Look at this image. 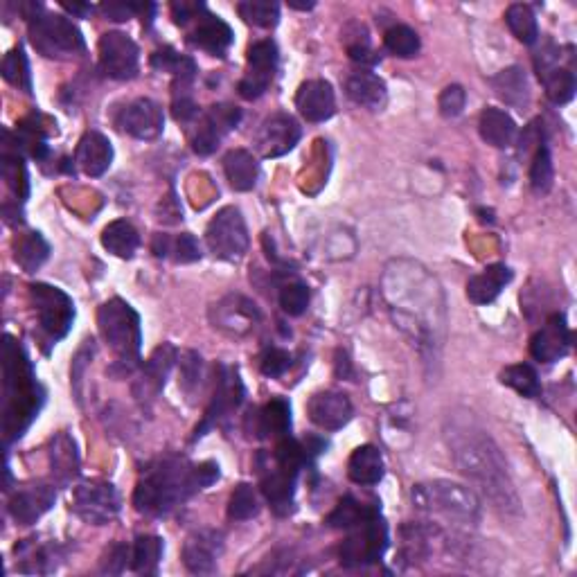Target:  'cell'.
I'll use <instances>...</instances> for the list:
<instances>
[{
  "label": "cell",
  "mask_w": 577,
  "mask_h": 577,
  "mask_svg": "<svg viewBox=\"0 0 577 577\" xmlns=\"http://www.w3.org/2000/svg\"><path fill=\"white\" fill-rule=\"evenodd\" d=\"M445 440L458 472L492 503V508L508 517H519L521 501L508 463L494 438L474 420L472 413H449Z\"/></svg>",
  "instance_id": "6da1fadb"
},
{
  "label": "cell",
  "mask_w": 577,
  "mask_h": 577,
  "mask_svg": "<svg viewBox=\"0 0 577 577\" xmlns=\"http://www.w3.org/2000/svg\"><path fill=\"white\" fill-rule=\"evenodd\" d=\"M384 296L397 327L411 336L422 352L436 354L445 330V298L424 266L395 260L386 266Z\"/></svg>",
  "instance_id": "7a4b0ae2"
},
{
  "label": "cell",
  "mask_w": 577,
  "mask_h": 577,
  "mask_svg": "<svg viewBox=\"0 0 577 577\" xmlns=\"http://www.w3.org/2000/svg\"><path fill=\"white\" fill-rule=\"evenodd\" d=\"M217 481V463L190 465L188 460L179 456L161 458L142 474V481L133 492V505L147 517H167L192 494L206 490Z\"/></svg>",
  "instance_id": "3957f363"
},
{
  "label": "cell",
  "mask_w": 577,
  "mask_h": 577,
  "mask_svg": "<svg viewBox=\"0 0 577 577\" xmlns=\"http://www.w3.org/2000/svg\"><path fill=\"white\" fill-rule=\"evenodd\" d=\"M43 404V390L34 375L28 354L12 336L3 345V433L5 440H19Z\"/></svg>",
  "instance_id": "277c9868"
},
{
  "label": "cell",
  "mask_w": 577,
  "mask_h": 577,
  "mask_svg": "<svg viewBox=\"0 0 577 577\" xmlns=\"http://www.w3.org/2000/svg\"><path fill=\"white\" fill-rule=\"evenodd\" d=\"M411 499L417 510L429 512L433 517H442L449 523H460V526H476L483 514L481 499H478L472 487L451 481L413 485Z\"/></svg>",
  "instance_id": "5b68a950"
},
{
  "label": "cell",
  "mask_w": 577,
  "mask_h": 577,
  "mask_svg": "<svg viewBox=\"0 0 577 577\" xmlns=\"http://www.w3.org/2000/svg\"><path fill=\"white\" fill-rule=\"evenodd\" d=\"M97 325H100L102 339L109 345L115 359L124 372H131L140 366V348H142V330L140 316L129 303L113 298L104 303L97 312Z\"/></svg>",
  "instance_id": "8992f818"
},
{
  "label": "cell",
  "mask_w": 577,
  "mask_h": 577,
  "mask_svg": "<svg viewBox=\"0 0 577 577\" xmlns=\"http://www.w3.org/2000/svg\"><path fill=\"white\" fill-rule=\"evenodd\" d=\"M30 39L43 57L61 59L79 55L86 50V43L77 25L59 14H41L30 21Z\"/></svg>",
  "instance_id": "52a82bcc"
},
{
  "label": "cell",
  "mask_w": 577,
  "mask_h": 577,
  "mask_svg": "<svg viewBox=\"0 0 577 577\" xmlns=\"http://www.w3.org/2000/svg\"><path fill=\"white\" fill-rule=\"evenodd\" d=\"M388 548V526L379 517V512L372 514L366 521L350 528L348 539L341 546V564L348 568H363L377 564L384 557Z\"/></svg>",
  "instance_id": "ba28073f"
},
{
  "label": "cell",
  "mask_w": 577,
  "mask_h": 577,
  "mask_svg": "<svg viewBox=\"0 0 577 577\" xmlns=\"http://www.w3.org/2000/svg\"><path fill=\"white\" fill-rule=\"evenodd\" d=\"M206 244L210 253L219 257V260L235 262L239 257H244L251 239H248L246 221L239 208H221L217 215L210 219L206 228Z\"/></svg>",
  "instance_id": "9c48e42d"
},
{
  "label": "cell",
  "mask_w": 577,
  "mask_h": 577,
  "mask_svg": "<svg viewBox=\"0 0 577 577\" xmlns=\"http://www.w3.org/2000/svg\"><path fill=\"white\" fill-rule=\"evenodd\" d=\"M30 296L34 303V312L39 316V325L43 334L48 336L52 343H57L68 334L70 325L75 321V307L68 294L50 287V284L37 282L30 287Z\"/></svg>",
  "instance_id": "30bf717a"
},
{
  "label": "cell",
  "mask_w": 577,
  "mask_h": 577,
  "mask_svg": "<svg viewBox=\"0 0 577 577\" xmlns=\"http://www.w3.org/2000/svg\"><path fill=\"white\" fill-rule=\"evenodd\" d=\"M73 510L79 519L93 526H104L120 512V494L111 483L86 481L75 487Z\"/></svg>",
  "instance_id": "8fae6325"
},
{
  "label": "cell",
  "mask_w": 577,
  "mask_h": 577,
  "mask_svg": "<svg viewBox=\"0 0 577 577\" xmlns=\"http://www.w3.org/2000/svg\"><path fill=\"white\" fill-rule=\"evenodd\" d=\"M242 399H244V384H242V379H239L237 368L219 363L215 395H212L210 404L206 408V415H203L201 424L197 426V431H194V440L206 436V433L221 420V417H226V413L235 411V408L242 404Z\"/></svg>",
  "instance_id": "7c38bea8"
},
{
  "label": "cell",
  "mask_w": 577,
  "mask_h": 577,
  "mask_svg": "<svg viewBox=\"0 0 577 577\" xmlns=\"http://www.w3.org/2000/svg\"><path fill=\"white\" fill-rule=\"evenodd\" d=\"M248 73L239 82L237 91L244 100H257L266 93V88L271 86L275 70H278V46L271 39L255 41L248 48Z\"/></svg>",
  "instance_id": "4fadbf2b"
},
{
  "label": "cell",
  "mask_w": 577,
  "mask_h": 577,
  "mask_svg": "<svg viewBox=\"0 0 577 577\" xmlns=\"http://www.w3.org/2000/svg\"><path fill=\"white\" fill-rule=\"evenodd\" d=\"M140 50L124 32H106L100 39V66L111 79H133L138 75Z\"/></svg>",
  "instance_id": "5bb4252c"
},
{
  "label": "cell",
  "mask_w": 577,
  "mask_h": 577,
  "mask_svg": "<svg viewBox=\"0 0 577 577\" xmlns=\"http://www.w3.org/2000/svg\"><path fill=\"white\" fill-rule=\"evenodd\" d=\"M224 550V532L215 528H201L185 539L183 564L194 575H212Z\"/></svg>",
  "instance_id": "9a60e30c"
},
{
  "label": "cell",
  "mask_w": 577,
  "mask_h": 577,
  "mask_svg": "<svg viewBox=\"0 0 577 577\" xmlns=\"http://www.w3.org/2000/svg\"><path fill=\"white\" fill-rule=\"evenodd\" d=\"M120 131L129 133V136L138 140H156L163 133L165 115L161 104H156L149 97H138V100L129 102L118 115Z\"/></svg>",
  "instance_id": "2e32d148"
},
{
  "label": "cell",
  "mask_w": 577,
  "mask_h": 577,
  "mask_svg": "<svg viewBox=\"0 0 577 577\" xmlns=\"http://www.w3.org/2000/svg\"><path fill=\"white\" fill-rule=\"evenodd\" d=\"M239 120H242V111H239L237 106L230 104L212 106V109L203 115L199 129L194 133L192 140L194 154L210 156L212 152H217L221 138H224L230 129H235Z\"/></svg>",
  "instance_id": "e0dca14e"
},
{
  "label": "cell",
  "mask_w": 577,
  "mask_h": 577,
  "mask_svg": "<svg viewBox=\"0 0 577 577\" xmlns=\"http://www.w3.org/2000/svg\"><path fill=\"white\" fill-rule=\"evenodd\" d=\"M176 359H179V352H176L174 345L163 343L152 352V357L142 363L140 377L136 381V386H133V393H136L140 402H145V399L152 402V399L161 395Z\"/></svg>",
  "instance_id": "ac0fdd59"
},
{
  "label": "cell",
  "mask_w": 577,
  "mask_h": 577,
  "mask_svg": "<svg viewBox=\"0 0 577 577\" xmlns=\"http://www.w3.org/2000/svg\"><path fill=\"white\" fill-rule=\"evenodd\" d=\"M573 334L568 330L566 316L553 314L546 325L530 339V354L541 363H555L571 350Z\"/></svg>",
  "instance_id": "d6986e66"
},
{
  "label": "cell",
  "mask_w": 577,
  "mask_h": 577,
  "mask_svg": "<svg viewBox=\"0 0 577 577\" xmlns=\"http://www.w3.org/2000/svg\"><path fill=\"white\" fill-rule=\"evenodd\" d=\"M210 316L217 330L233 336H246L260 323V312H257L255 303H251V300L244 296L224 298L219 305H215Z\"/></svg>",
  "instance_id": "ffe728a7"
},
{
  "label": "cell",
  "mask_w": 577,
  "mask_h": 577,
  "mask_svg": "<svg viewBox=\"0 0 577 577\" xmlns=\"http://www.w3.org/2000/svg\"><path fill=\"white\" fill-rule=\"evenodd\" d=\"M300 140L298 122L287 113H275L257 133V147L264 158H278L291 152Z\"/></svg>",
  "instance_id": "44dd1931"
},
{
  "label": "cell",
  "mask_w": 577,
  "mask_h": 577,
  "mask_svg": "<svg viewBox=\"0 0 577 577\" xmlns=\"http://www.w3.org/2000/svg\"><path fill=\"white\" fill-rule=\"evenodd\" d=\"M309 420L325 431H339L352 420V402L339 390L316 393L307 404Z\"/></svg>",
  "instance_id": "7402d4cb"
},
{
  "label": "cell",
  "mask_w": 577,
  "mask_h": 577,
  "mask_svg": "<svg viewBox=\"0 0 577 577\" xmlns=\"http://www.w3.org/2000/svg\"><path fill=\"white\" fill-rule=\"evenodd\" d=\"M262 469H269V472L262 474L264 499L269 501L271 508L278 514H289L291 505H294L300 469L280 465V463H275V460H273V469L271 467H262Z\"/></svg>",
  "instance_id": "603a6c76"
},
{
  "label": "cell",
  "mask_w": 577,
  "mask_h": 577,
  "mask_svg": "<svg viewBox=\"0 0 577 577\" xmlns=\"http://www.w3.org/2000/svg\"><path fill=\"white\" fill-rule=\"evenodd\" d=\"M55 499L57 492L50 485H25L21 490H16L10 499V514L16 523L30 526V523H37L55 505Z\"/></svg>",
  "instance_id": "cb8c5ba5"
},
{
  "label": "cell",
  "mask_w": 577,
  "mask_h": 577,
  "mask_svg": "<svg viewBox=\"0 0 577 577\" xmlns=\"http://www.w3.org/2000/svg\"><path fill=\"white\" fill-rule=\"evenodd\" d=\"M296 106L307 122L330 120L336 109L334 88L325 79H309L296 93Z\"/></svg>",
  "instance_id": "d4e9b609"
},
{
  "label": "cell",
  "mask_w": 577,
  "mask_h": 577,
  "mask_svg": "<svg viewBox=\"0 0 577 577\" xmlns=\"http://www.w3.org/2000/svg\"><path fill=\"white\" fill-rule=\"evenodd\" d=\"M75 163L82 167L86 176H102L113 163V147L109 138L100 131H88L82 136L77 145Z\"/></svg>",
  "instance_id": "484cf974"
},
{
  "label": "cell",
  "mask_w": 577,
  "mask_h": 577,
  "mask_svg": "<svg viewBox=\"0 0 577 577\" xmlns=\"http://www.w3.org/2000/svg\"><path fill=\"white\" fill-rule=\"evenodd\" d=\"M233 30L226 21H221L219 16L203 14L197 19V28L190 34V41L194 46L210 52L215 57H224L228 48L233 46Z\"/></svg>",
  "instance_id": "4316f807"
},
{
  "label": "cell",
  "mask_w": 577,
  "mask_h": 577,
  "mask_svg": "<svg viewBox=\"0 0 577 577\" xmlns=\"http://www.w3.org/2000/svg\"><path fill=\"white\" fill-rule=\"evenodd\" d=\"M248 420H253L251 433H255V438H284L291 431V406L287 399L275 397L262 411L248 413Z\"/></svg>",
  "instance_id": "83f0119b"
},
{
  "label": "cell",
  "mask_w": 577,
  "mask_h": 577,
  "mask_svg": "<svg viewBox=\"0 0 577 577\" xmlns=\"http://www.w3.org/2000/svg\"><path fill=\"white\" fill-rule=\"evenodd\" d=\"M512 282V269L505 264L487 266L483 273L467 282V298L474 305H490L501 296V291Z\"/></svg>",
  "instance_id": "f1b7e54d"
},
{
  "label": "cell",
  "mask_w": 577,
  "mask_h": 577,
  "mask_svg": "<svg viewBox=\"0 0 577 577\" xmlns=\"http://www.w3.org/2000/svg\"><path fill=\"white\" fill-rule=\"evenodd\" d=\"M345 91H348V97L354 104L370 111H379L388 97L386 82L379 75L370 73V70H357V73H352L348 77V84H345Z\"/></svg>",
  "instance_id": "f546056e"
},
{
  "label": "cell",
  "mask_w": 577,
  "mask_h": 577,
  "mask_svg": "<svg viewBox=\"0 0 577 577\" xmlns=\"http://www.w3.org/2000/svg\"><path fill=\"white\" fill-rule=\"evenodd\" d=\"M490 84L494 88V93L501 97V100L512 106L517 111H526L530 104V86L528 77L519 66H510L501 70L499 75H494L490 79Z\"/></svg>",
  "instance_id": "4dcf8cb0"
},
{
  "label": "cell",
  "mask_w": 577,
  "mask_h": 577,
  "mask_svg": "<svg viewBox=\"0 0 577 577\" xmlns=\"http://www.w3.org/2000/svg\"><path fill=\"white\" fill-rule=\"evenodd\" d=\"M478 129H481V138L487 145H492L496 149L512 147L514 138H517V122H514L503 109H494V106H487L481 113Z\"/></svg>",
  "instance_id": "1f68e13d"
},
{
  "label": "cell",
  "mask_w": 577,
  "mask_h": 577,
  "mask_svg": "<svg viewBox=\"0 0 577 577\" xmlns=\"http://www.w3.org/2000/svg\"><path fill=\"white\" fill-rule=\"evenodd\" d=\"M224 172L230 188L237 192H251L260 179V165L246 149H233L224 158Z\"/></svg>",
  "instance_id": "d6a6232c"
},
{
  "label": "cell",
  "mask_w": 577,
  "mask_h": 577,
  "mask_svg": "<svg viewBox=\"0 0 577 577\" xmlns=\"http://www.w3.org/2000/svg\"><path fill=\"white\" fill-rule=\"evenodd\" d=\"M348 476L352 483L372 487L384 478V458L381 451L372 445H363L354 449L348 463Z\"/></svg>",
  "instance_id": "836d02e7"
},
{
  "label": "cell",
  "mask_w": 577,
  "mask_h": 577,
  "mask_svg": "<svg viewBox=\"0 0 577 577\" xmlns=\"http://www.w3.org/2000/svg\"><path fill=\"white\" fill-rule=\"evenodd\" d=\"M102 246L115 257L131 260L140 246V235L127 219H115L102 230Z\"/></svg>",
  "instance_id": "e575fe53"
},
{
  "label": "cell",
  "mask_w": 577,
  "mask_h": 577,
  "mask_svg": "<svg viewBox=\"0 0 577 577\" xmlns=\"http://www.w3.org/2000/svg\"><path fill=\"white\" fill-rule=\"evenodd\" d=\"M50 465H52V474H55L61 483L73 481V478L79 474L77 445L68 433H57V436L52 438Z\"/></svg>",
  "instance_id": "d590c367"
},
{
  "label": "cell",
  "mask_w": 577,
  "mask_h": 577,
  "mask_svg": "<svg viewBox=\"0 0 577 577\" xmlns=\"http://www.w3.org/2000/svg\"><path fill=\"white\" fill-rule=\"evenodd\" d=\"M152 68L158 70V73H172L176 77V82H174L176 88L190 86L194 75H197V64H194V59L179 55V52L170 46L154 52Z\"/></svg>",
  "instance_id": "8d00e7d4"
},
{
  "label": "cell",
  "mask_w": 577,
  "mask_h": 577,
  "mask_svg": "<svg viewBox=\"0 0 577 577\" xmlns=\"http://www.w3.org/2000/svg\"><path fill=\"white\" fill-rule=\"evenodd\" d=\"M16 555L21 559V571L23 573H52L57 568V559H61L57 544H25L16 546Z\"/></svg>",
  "instance_id": "74e56055"
},
{
  "label": "cell",
  "mask_w": 577,
  "mask_h": 577,
  "mask_svg": "<svg viewBox=\"0 0 577 577\" xmlns=\"http://www.w3.org/2000/svg\"><path fill=\"white\" fill-rule=\"evenodd\" d=\"M163 539L156 535H140L131 548V571L140 575H156L163 559Z\"/></svg>",
  "instance_id": "f35d334b"
},
{
  "label": "cell",
  "mask_w": 577,
  "mask_h": 577,
  "mask_svg": "<svg viewBox=\"0 0 577 577\" xmlns=\"http://www.w3.org/2000/svg\"><path fill=\"white\" fill-rule=\"evenodd\" d=\"M50 257V244L41 233L23 235L14 248V260L25 273H34Z\"/></svg>",
  "instance_id": "ab89813d"
},
{
  "label": "cell",
  "mask_w": 577,
  "mask_h": 577,
  "mask_svg": "<svg viewBox=\"0 0 577 577\" xmlns=\"http://www.w3.org/2000/svg\"><path fill=\"white\" fill-rule=\"evenodd\" d=\"M379 512L377 505H366L354 499V496H345V499L339 501V505L332 510L330 517H327V526L330 528H341V530H350L357 526V523L366 521L372 514Z\"/></svg>",
  "instance_id": "60d3db41"
},
{
  "label": "cell",
  "mask_w": 577,
  "mask_h": 577,
  "mask_svg": "<svg viewBox=\"0 0 577 577\" xmlns=\"http://www.w3.org/2000/svg\"><path fill=\"white\" fill-rule=\"evenodd\" d=\"M541 79V84H544L546 88V95H548V100L557 104V106H562V104H568L575 97V88H577V82H575V73L571 68H562V66H555V68H550L548 73H544L539 77Z\"/></svg>",
  "instance_id": "b9f144b4"
},
{
  "label": "cell",
  "mask_w": 577,
  "mask_h": 577,
  "mask_svg": "<svg viewBox=\"0 0 577 577\" xmlns=\"http://www.w3.org/2000/svg\"><path fill=\"white\" fill-rule=\"evenodd\" d=\"M505 23L512 30L514 37H517L521 43L526 46H535L539 41V25H537V16L532 12V7L517 3L510 5L508 12H505Z\"/></svg>",
  "instance_id": "7bdbcfd3"
},
{
  "label": "cell",
  "mask_w": 577,
  "mask_h": 577,
  "mask_svg": "<svg viewBox=\"0 0 577 577\" xmlns=\"http://www.w3.org/2000/svg\"><path fill=\"white\" fill-rule=\"evenodd\" d=\"M501 384L517 390L521 397L535 399L541 395V384L537 372L528 363H517V366H508L501 370Z\"/></svg>",
  "instance_id": "ee69618b"
},
{
  "label": "cell",
  "mask_w": 577,
  "mask_h": 577,
  "mask_svg": "<svg viewBox=\"0 0 577 577\" xmlns=\"http://www.w3.org/2000/svg\"><path fill=\"white\" fill-rule=\"evenodd\" d=\"M237 12L255 28H275L280 21V5L271 3V0H244L237 5Z\"/></svg>",
  "instance_id": "f6af8a7d"
},
{
  "label": "cell",
  "mask_w": 577,
  "mask_h": 577,
  "mask_svg": "<svg viewBox=\"0 0 577 577\" xmlns=\"http://www.w3.org/2000/svg\"><path fill=\"white\" fill-rule=\"evenodd\" d=\"M384 46L390 55L399 59H411L420 52L422 43L413 28H408V25H393V28L386 32Z\"/></svg>",
  "instance_id": "bcb514c9"
},
{
  "label": "cell",
  "mask_w": 577,
  "mask_h": 577,
  "mask_svg": "<svg viewBox=\"0 0 577 577\" xmlns=\"http://www.w3.org/2000/svg\"><path fill=\"white\" fill-rule=\"evenodd\" d=\"M0 73H3V77L12 86L21 88V91H25V93L32 91L30 64H28V57H25V50L21 46L7 52L5 59H3V68H0Z\"/></svg>",
  "instance_id": "7dc6e473"
},
{
  "label": "cell",
  "mask_w": 577,
  "mask_h": 577,
  "mask_svg": "<svg viewBox=\"0 0 577 577\" xmlns=\"http://www.w3.org/2000/svg\"><path fill=\"white\" fill-rule=\"evenodd\" d=\"M555 179V170H553V156H550V147L544 140L537 147L535 156H532V165H530V185L532 190L544 194L550 190Z\"/></svg>",
  "instance_id": "c3c4849f"
},
{
  "label": "cell",
  "mask_w": 577,
  "mask_h": 577,
  "mask_svg": "<svg viewBox=\"0 0 577 577\" xmlns=\"http://www.w3.org/2000/svg\"><path fill=\"white\" fill-rule=\"evenodd\" d=\"M257 514H260V501H257L253 485H237L235 492L230 494L228 517L233 521H248L257 517Z\"/></svg>",
  "instance_id": "681fc988"
},
{
  "label": "cell",
  "mask_w": 577,
  "mask_h": 577,
  "mask_svg": "<svg viewBox=\"0 0 577 577\" xmlns=\"http://www.w3.org/2000/svg\"><path fill=\"white\" fill-rule=\"evenodd\" d=\"M3 176L7 185H10L12 192L19 197L21 201L30 194V181H28V170H25V163L21 154H3Z\"/></svg>",
  "instance_id": "f907efd6"
},
{
  "label": "cell",
  "mask_w": 577,
  "mask_h": 577,
  "mask_svg": "<svg viewBox=\"0 0 577 577\" xmlns=\"http://www.w3.org/2000/svg\"><path fill=\"white\" fill-rule=\"evenodd\" d=\"M307 305H309L307 284H303V282H287L280 289V307L284 309V314L300 316V314H305Z\"/></svg>",
  "instance_id": "816d5d0a"
},
{
  "label": "cell",
  "mask_w": 577,
  "mask_h": 577,
  "mask_svg": "<svg viewBox=\"0 0 577 577\" xmlns=\"http://www.w3.org/2000/svg\"><path fill=\"white\" fill-rule=\"evenodd\" d=\"M203 379V359L199 352L188 350L181 357V388L188 395H194L201 388Z\"/></svg>",
  "instance_id": "f5cc1de1"
},
{
  "label": "cell",
  "mask_w": 577,
  "mask_h": 577,
  "mask_svg": "<svg viewBox=\"0 0 577 577\" xmlns=\"http://www.w3.org/2000/svg\"><path fill=\"white\" fill-rule=\"evenodd\" d=\"M465 104H467V93H465L463 86L451 84L440 93L438 106H440V113L445 115V118H456V115L463 113Z\"/></svg>",
  "instance_id": "db71d44e"
},
{
  "label": "cell",
  "mask_w": 577,
  "mask_h": 577,
  "mask_svg": "<svg viewBox=\"0 0 577 577\" xmlns=\"http://www.w3.org/2000/svg\"><path fill=\"white\" fill-rule=\"evenodd\" d=\"M260 368L266 377H282L291 368V354L280 348H269L262 354Z\"/></svg>",
  "instance_id": "11a10c76"
},
{
  "label": "cell",
  "mask_w": 577,
  "mask_h": 577,
  "mask_svg": "<svg viewBox=\"0 0 577 577\" xmlns=\"http://www.w3.org/2000/svg\"><path fill=\"white\" fill-rule=\"evenodd\" d=\"M172 115L176 122H192L199 115V106L190 95V88H174Z\"/></svg>",
  "instance_id": "9f6ffc18"
},
{
  "label": "cell",
  "mask_w": 577,
  "mask_h": 577,
  "mask_svg": "<svg viewBox=\"0 0 577 577\" xmlns=\"http://www.w3.org/2000/svg\"><path fill=\"white\" fill-rule=\"evenodd\" d=\"M172 253H174V260L181 264H192L201 260V246L197 242V237L190 233H183L179 235L176 242H172Z\"/></svg>",
  "instance_id": "6f0895ef"
},
{
  "label": "cell",
  "mask_w": 577,
  "mask_h": 577,
  "mask_svg": "<svg viewBox=\"0 0 577 577\" xmlns=\"http://www.w3.org/2000/svg\"><path fill=\"white\" fill-rule=\"evenodd\" d=\"M129 559H131V548L127 544H115L104 557L102 571L118 575L124 571V568H127V564L131 566Z\"/></svg>",
  "instance_id": "680465c9"
},
{
  "label": "cell",
  "mask_w": 577,
  "mask_h": 577,
  "mask_svg": "<svg viewBox=\"0 0 577 577\" xmlns=\"http://www.w3.org/2000/svg\"><path fill=\"white\" fill-rule=\"evenodd\" d=\"M172 14L176 23L188 25L192 19H199V16L206 14V7H203L201 3H188V0H181V3H172Z\"/></svg>",
  "instance_id": "91938a15"
},
{
  "label": "cell",
  "mask_w": 577,
  "mask_h": 577,
  "mask_svg": "<svg viewBox=\"0 0 577 577\" xmlns=\"http://www.w3.org/2000/svg\"><path fill=\"white\" fill-rule=\"evenodd\" d=\"M152 248H154L156 257H167V255L172 253V239L167 237V235H156Z\"/></svg>",
  "instance_id": "94428289"
},
{
  "label": "cell",
  "mask_w": 577,
  "mask_h": 577,
  "mask_svg": "<svg viewBox=\"0 0 577 577\" xmlns=\"http://www.w3.org/2000/svg\"><path fill=\"white\" fill-rule=\"evenodd\" d=\"M61 7H64V10H68L70 14H75V16H86L88 12L93 10L91 5H82V3H73V5H70V3H61Z\"/></svg>",
  "instance_id": "6125c7cd"
},
{
  "label": "cell",
  "mask_w": 577,
  "mask_h": 577,
  "mask_svg": "<svg viewBox=\"0 0 577 577\" xmlns=\"http://www.w3.org/2000/svg\"><path fill=\"white\" fill-rule=\"evenodd\" d=\"M314 5H316V3H294V0H289L291 10H303V12H307V10H314Z\"/></svg>",
  "instance_id": "be15d7a7"
}]
</instances>
